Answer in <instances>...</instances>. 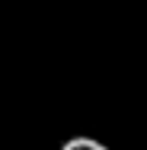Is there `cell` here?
I'll list each match as a JSON object with an SVG mask.
<instances>
[{"instance_id":"1","label":"cell","mask_w":147,"mask_h":150,"mask_svg":"<svg viewBox=\"0 0 147 150\" xmlns=\"http://www.w3.org/2000/svg\"><path fill=\"white\" fill-rule=\"evenodd\" d=\"M58 150H109V147H106L102 141H96V137H83V134H80V137H70V141H64Z\"/></svg>"}]
</instances>
